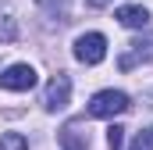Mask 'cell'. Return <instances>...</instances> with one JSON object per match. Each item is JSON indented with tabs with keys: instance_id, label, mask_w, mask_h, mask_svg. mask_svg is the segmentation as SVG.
<instances>
[{
	"instance_id": "6da1fadb",
	"label": "cell",
	"mask_w": 153,
	"mask_h": 150,
	"mask_svg": "<svg viewBox=\"0 0 153 150\" xmlns=\"http://www.w3.org/2000/svg\"><path fill=\"white\" fill-rule=\"evenodd\" d=\"M128 107H132L128 104V93H121V89H100L89 100V118H117Z\"/></svg>"
},
{
	"instance_id": "7a4b0ae2",
	"label": "cell",
	"mask_w": 153,
	"mask_h": 150,
	"mask_svg": "<svg viewBox=\"0 0 153 150\" xmlns=\"http://www.w3.org/2000/svg\"><path fill=\"white\" fill-rule=\"evenodd\" d=\"M36 82H39L36 68H32V64H25V61L7 64V68L0 72V89H7V93H29Z\"/></svg>"
},
{
	"instance_id": "3957f363",
	"label": "cell",
	"mask_w": 153,
	"mask_h": 150,
	"mask_svg": "<svg viewBox=\"0 0 153 150\" xmlns=\"http://www.w3.org/2000/svg\"><path fill=\"white\" fill-rule=\"evenodd\" d=\"M71 54H75L78 64H100L107 57V36L103 32H82L71 46Z\"/></svg>"
},
{
	"instance_id": "277c9868",
	"label": "cell",
	"mask_w": 153,
	"mask_h": 150,
	"mask_svg": "<svg viewBox=\"0 0 153 150\" xmlns=\"http://www.w3.org/2000/svg\"><path fill=\"white\" fill-rule=\"evenodd\" d=\"M68 104H71V79L64 72H57L46 82V89H43V107L50 114H57V111H64Z\"/></svg>"
},
{
	"instance_id": "5b68a950",
	"label": "cell",
	"mask_w": 153,
	"mask_h": 150,
	"mask_svg": "<svg viewBox=\"0 0 153 150\" xmlns=\"http://www.w3.org/2000/svg\"><path fill=\"white\" fill-rule=\"evenodd\" d=\"M114 18L125 29H146V25H150V11H146L143 4H121L114 11Z\"/></svg>"
},
{
	"instance_id": "8992f818",
	"label": "cell",
	"mask_w": 153,
	"mask_h": 150,
	"mask_svg": "<svg viewBox=\"0 0 153 150\" xmlns=\"http://www.w3.org/2000/svg\"><path fill=\"white\" fill-rule=\"evenodd\" d=\"M61 147L64 150H89V129H85V122H68L61 129Z\"/></svg>"
},
{
	"instance_id": "52a82bcc",
	"label": "cell",
	"mask_w": 153,
	"mask_h": 150,
	"mask_svg": "<svg viewBox=\"0 0 153 150\" xmlns=\"http://www.w3.org/2000/svg\"><path fill=\"white\" fill-rule=\"evenodd\" d=\"M135 61H153V36L132 39V43H128V54L121 57V68H132Z\"/></svg>"
},
{
	"instance_id": "ba28073f",
	"label": "cell",
	"mask_w": 153,
	"mask_h": 150,
	"mask_svg": "<svg viewBox=\"0 0 153 150\" xmlns=\"http://www.w3.org/2000/svg\"><path fill=\"white\" fill-rule=\"evenodd\" d=\"M14 36H18V22L7 11H0V43H11Z\"/></svg>"
},
{
	"instance_id": "9c48e42d",
	"label": "cell",
	"mask_w": 153,
	"mask_h": 150,
	"mask_svg": "<svg viewBox=\"0 0 153 150\" xmlns=\"http://www.w3.org/2000/svg\"><path fill=\"white\" fill-rule=\"evenodd\" d=\"M0 150H29V140L22 132H4L0 136Z\"/></svg>"
},
{
	"instance_id": "30bf717a",
	"label": "cell",
	"mask_w": 153,
	"mask_h": 150,
	"mask_svg": "<svg viewBox=\"0 0 153 150\" xmlns=\"http://www.w3.org/2000/svg\"><path fill=\"white\" fill-rule=\"evenodd\" d=\"M128 150H153V125H146V129L132 140V147H128Z\"/></svg>"
},
{
	"instance_id": "8fae6325",
	"label": "cell",
	"mask_w": 153,
	"mask_h": 150,
	"mask_svg": "<svg viewBox=\"0 0 153 150\" xmlns=\"http://www.w3.org/2000/svg\"><path fill=\"white\" fill-rule=\"evenodd\" d=\"M107 147H111V150L125 147V129H121V125H111V129H107Z\"/></svg>"
},
{
	"instance_id": "7c38bea8",
	"label": "cell",
	"mask_w": 153,
	"mask_h": 150,
	"mask_svg": "<svg viewBox=\"0 0 153 150\" xmlns=\"http://www.w3.org/2000/svg\"><path fill=\"white\" fill-rule=\"evenodd\" d=\"M103 4H111V0H89V7H103Z\"/></svg>"
}]
</instances>
